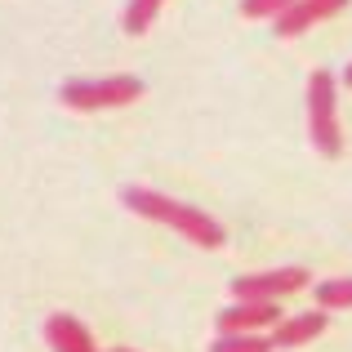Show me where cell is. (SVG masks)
Returning a JSON list of instances; mask_svg holds the SVG:
<instances>
[{
  "label": "cell",
  "mask_w": 352,
  "mask_h": 352,
  "mask_svg": "<svg viewBox=\"0 0 352 352\" xmlns=\"http://www.w3.org/2000/svg\"><path fill=\"white\" fill-rule=\"evenodd\" d=\"M58 98L72 112H103V107H125L143 98V80L138 76H98V80H67Z\"/></svg>",
  "instance_id": "obj_2"
},
{
  "label": "cell",
  "mask_w": 352,
  "mask_h": 352,
  "mask_svg": "<svg viewBox=\"0 0 352 352\" xmlns=\"http://www.w3.org/2000/svg\"><path fill=\"white\" fill-rule=\"evenodd\" d=\"M45 339H50L54 352H94V339H89V330L80 326L72 312H54V317L45 321Z\"/></svg>",
  "instance_id": "obj_7"
},
{
  "label": "cell",
  "mask_w": 352,
  "mask_h": 352,
  "mask_svg": "<svg viewBox=\"0 0 352 352\" xmlns=\"http://www.w3.org/2000/svg\"><path fill=\"white\" fill-rule=\"evenodd\" d=\"M308 129L321 156L344 152V129H339V112H335V76L326 67H317L308 76Z\"/></svg>",
  "instance_id": "obj_3"
},
{
  "label": "cell",
  "mask_w": 352,
  "mask_h": 352,
  "mask_svg": "<svg viewBox=\"0 0 352 352\" xmlns=\"http://www.w3.org/2000/svg\"><path fill=\"white\" fill-rule=\"evenodd\" d=\"M344 5L348 0H294V5L276 18V36H299V32H308L312 23H321V18H335Z\"/></svg>",
  "instance_id": "obj_6"
},
{
  "label": "cell",
  "mask_w": 352,
  "mask_h": 352,
  "mask_svg": "<svg viewBox=\"0 0 352 352\" xmlns=\"http://www.w3.org/2000/svg\"><path fill=\"white\" fill-rule=\"evenodd\" d=\"M294 0H241V14L245 18H281Z\"/></svg>",
  "instance_id": "obj_12"
},
{
  "label": "cell",
  "mask_w": 352,
  "mask_h": 352,
  "mask_svg": "<svg viewBox=\"0 0 352 352\" xmlns=\"http://www.w3.org/2000/svg\"><path fill=\"white\" fill-rule=\"evenodd\" d=\"M116 352H134V348H116Z\"/></svg>",
  "instance_id": "obj_14"
},
{
  "label": "cell",
  "mask_w": 352,
  "mask_h": 352,
  "mask_svg": "<svg viewBox=\"0 0 352 352\" xmlns=\"http://www.w3.org/2000/svg\"><path fill=\"white\" fill-rule=\"evenodd\" d=\"M210 352H272V339L263 335H219Z\"/></svg>",
  "instance_id": "obj_11"
},
{
  "label": "cell",
  "mask_w": 352,
  "mask_h": 352,
  "mask_svg": "<svg viewBox=\"0 0 352 352\" xmlns=\"http://www.w3.org/2000/svg\"><path fill=\"white\" fill-rule=\"evenodd\" d=\"M317 335H326V312L312 308V312H299V317H285L272 330V348H299V344H312Z\"/></svg>",
  "instance_id": "obj_8"
},
{
  "label": "cell",
  "mask_w": 352,
  "mask_h": 352,
  "mask_svg": "<svg viewBox=\"0 0 352 352\" xmlns=\"http://www.w3.org/2000/svg\"><path fill=\"white\" fill-rule=\"evenodd\" d=\"M312 276L308 267H272V272H250V276H236L232 281V299L236 303H276L285 294L303 290Z\"/></svg>",
  "instance_id": "obj_4"
},
{
  "label": "cell",
  "mask_w": 352,
  "mask_h": 352,
  "mask_svg": "<svg viewBox=\"0 0 352 352\" xmlns=\"http://www.w3.org/2000/svg\"><path fill=\"white\" fill-rule=\"evenodd\" d=\"M161 5L165 0H129L125 14H120V27H125L129 36H143L147 27H152V18L161 14Z\"/></svg>",
  "instance_id": "obj_9"
},
{
  "label": "cell",
  "mask_w": 352,
  "mask_h": 352,
  "mask_svg": "<svg viewBox=\"0 0 352 352\" xmlns=\"http://www.w3.org/2000/svg\"><path fill=\"white\" fill-rule=\"evenodd\" d=\"M120 201H125L134 214L156 219V223H170L174 232H183L188 241H197V245H206V250H219V245L228 241V232H223V223H219V219H210L206 210H197V206H183V201L165 197V192H152V188H120Z\"/></svg>",
  "instance_id": "obj_1"
},
{
  "label": "cell",
  "mask_w": 352,
  "mask_h": 352,
  "mask_svg": "<svg viewBox=\"0 0 352 352\" xmlns=\"http://www.w3.org/2000/svg\"><path fill=\"white\" fill-rule=\"evenodd\" d=\"M344 85L352 89V63H348V72H344Z\"/></svg>",
  "instance_id": "obj_13"
},
{
  "label": "cell",
  "mask_w": 352,
  "mask_h": 352,
  "mask_svg": "<svg viewBox=\"0 0 352 352\" xmlns=\"http://www.w3.org/2000/svg\"><path fill=\"white\" fill-rule=\"evenodd\" d=\"M317 303H321V312L352 308V276H335V281H321V285H317Z\"/></svg>",
  "instance_id": "obj_10"
},
{
  "label": "cell",
  "mask_w": 352,
  "mask_h": 352,
  "mask_svg": "<svg viewBox=\"0 0 352 352\" xmlns=\"http://www.w3.org/2000/svg\"><path fill=\"white\" fill-rule=\"evenodd\" d=\"M219 335H258L263 326H281V303H232L219 312Z\"/></svg>",
  "instance_id": "obj_5"
}]
</instances>
